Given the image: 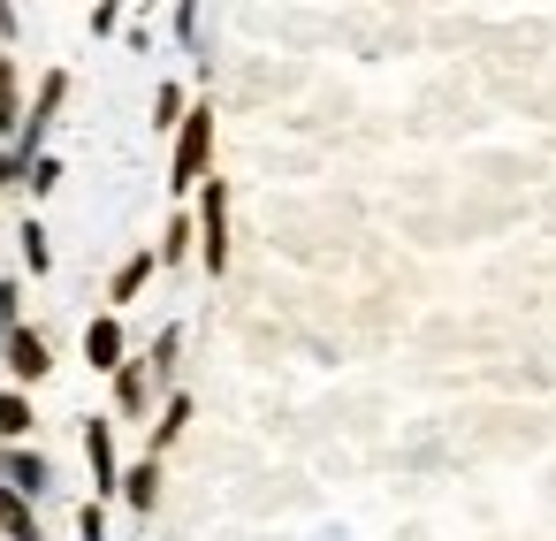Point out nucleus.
Listing matches in <instances>:
<instances>
[{"mask_svg":"<svg viewBox=\"0 0 556 541\" xmlns=\"http://www.w3.org/2000/svg\"><path fill=\"white\" fill-rule=\"evenodd\" d=\"M0 488L24 495V503H39V495L54 488V465H47L31 442H16V450H0Z\"/></svg>","mask_w":556,"mask_h":541,"instance_id":"39448f33","label":"nucleus"},{"mask_svg":"<svg viewBox=\"0 0 556 541\" xmlns=\"http://www.w3.org/2000/svg\"><path fill=\"white\" fill-rule=\"evenodd\" d=\"M206 168H214V108H191V115L176 123V161H168V191H176V199H191V191L206 184Z\"/></svg>","mask_w":556,"mask_h":541,"instance_id":"f257e3e1","label":"nucleus"},{"mask_svg":"<svg viewBox=\"0 0 556 541\" xmlns=\"http://www.w3.org/2000/svg\"><path fill=\"white\" fill-rule=\"evenodd\" d=\"M191 252H199V229H191V206H176L168 229H161V244H153V267H184Z\"/></svg>","mask_w":556,"mask_h":541,"instance_id":"1a4fd4ad","label":"nucleus"},{"mask_svg":"<svg viewBox=\"0 0 556 541\" xmlns=\"http://www.w3.org/2000/svg\"><path fill=\"white\" fill-rule=\"evenodd\" d=\"M62 100H70V70H47V77H39V100H31V108H24V123H16V161H24V168L39 161V146H47V130H54Z\"/></svg>","mask_w":556,"mask_h":541,"instance_id":"7ed1b4c3","label":"nucleus"},{"mask_svg":"<svg viewBox=\"0 0 556 541\" xmlns=\"http://www.w3.org/2000/svg\"><path fill=\"white\" fill-rule=\"evenodd\" d=\"M146 427H153V450H146V457H168V450L184 442V427H191V397L176 389V397L161 404V419H146Z\"/></svg>","mask_w":556,"mask_h":541,"instance_id":"9d476101","label":"nucleus"},{"mask_svg":"<svg viewBox=\"0 0 556 541\" xmlns=\"http://www.w3.org/2000/svg\"><path fill=\"white\" fill-rule=\"evenodd\" d=\"M115 495H130V511H153V503H161V457H138Z\"/></svg>","mask_w":556,"mask_h":541,"instance_id":"9b49d317","label":"nucleus"},{"mask_svg":"<svg viewBox=\"0 0 556 541\" xmlns=\"http://www.w3.org/2000/svg\"><path fill=\"white\" fill-rule=\"evenodd\" d=\"M77 541H108V518H100V503H85V511H77Z\"/></svg>","mask_w":556,"mask_h":541,"instance_id":"412c9836","label":"nucleus"},{"mask_svg":"<svg viewBox=\"0 0 556 541\" xmlns=\"http://www.w3.org/2000/svg\"><path fill=\"white\" fill-rule=\"evenodd\" d=\"M24 184H31V191H39V199H47V191H54V184H62V161H54V153H39V161H31V176H24Z\"/></svg>","mask_w":556,"mask_h":541,"instance_id":"6ab92c4d","label":"nucleus"},{"mask_svg":"<svg viewBox=\"0 0 556 541\" xmlns=\"http://www.w3.org/2000/svg\"><path fill=\"white\" fill-rule=\"evenodd\" d=\"M184 123V85H161L153 92V130H176Z\"/></svg>","mask_w":556,"mask_h":541,"instance_id":"a211bd4d","label":"nucleus"},{"mask_svg":"<svg viewBox=\"0 0 556 541\" xmlns=\"http://www.w3.org/2000/svg\"><path fill=\"white\" fill-rule=\"evenodd\" d=\"M16 237H24V267H31V275H47V267H54V244H47V222H24Z\"/></svg>","mask_w":556,"mask_h":541,"instance_id":"f3484780","label":"nucleus"},{"mask_svg":"<svg viewBox=\"0 0 556 541\" xmlns=\"http://www.w3.org/2000/svg\"><path fill=\"white\" fill-rule=\"evenodd\" d=\"M24 123V77H16V54H0V138Z\"/></svg>","mask_w":556,"mask_h":541,"instance_id":"2eb2a0df","label":"nucleus"},{"mask_svg":"<svg viewBox=\"0 0 556 541\" xmlns=\"http://www.w3.org/2000/svg\"><path fill=\"white\" fill-rule=\"evenodd\" d=\"M0 358H9V374H16V389H31V381H47L54 374V351H47V336L39 328H9V336H0Z\"/></svg>","mask_w":556,"mask_h":541,"instance_id":"20e7f679","label":"nucleus"},{"mask_svg":"<svg viewBox=\"0 0 556 541\" xmlns=\"http://www.w3.org/2000/svg\"><path fill=\"white\" fill-rule=\"evenodd\" d=\"M24 176H31V168H24L16 153H0V191H9V184H24Z\"/></svg>","mask_w":556,"mask_h":541,"instance_id":"4be33fe9","label":"nucleus"},{"mask_svg":"<svg viewBox=\"0 0 556 541\" xmlns=\"http://www.w3.org/2000/svg\"><path fill=\"white\" fill-rule=\"evenodd\" d=\"M199 267L206 275H229V184L222 176H206L199 184Z\"/></svg>","mask_w":556,"mask_h":541,"instance_id":"f03ea898","label":"nucleus"},{"mask_svg":"<svg viewBox=\"0 0 556 541\" xmlns=\"http://www.w3.org/2000/svg\"><path fill=\"white\" fill-rule=\"evenodd\" d=\"M108 381H115V419H146V412H153V374H146V358H123Z\"/></svg>","mask_w":556,"mask_h":541,"instance_id":"6e6552de","label":"nucleus"},{"mask_svg":"<svg viewBox=\"0 0 556 541\" xmlns=\"http://www.w3.org/2000/svg\"><path fill=\"white\" fill-rule=\"evenodd\" d=\"M16 305H24V290H16L9 275H0V336H9V328H16Z\"/></svg>","mask_w":556,"mask_h":541,"instance_id":"aec40b11","label":"nucleus"},{"mask_svg":"<svg viewBox=\"0 0 556 541\" xmlns=\"http://www.w3.org/2000/svg\"><path fill=\"white\" fill-rule=\"evenodd\" d=\"M31 427H39V412H31V397H24V389H0V442H9V450H16V442H24Z\"/></svg>","mask_w":556,"mask_h":541,"instance_id":"f8f14e48","label":"nucleus"},{"mask_svg":"<svg viewBox=\"0 0 556 541\" xmlns=\"http://www.w3.org/2000/svg\"><path fill=\"white\" fill-rule=\"evenodd\" d=\"M85 465H92V488L115 495L123 488V457H115V419H85Z\"/></svg>","mask_w":556,"mask_h":541,"instance_id":"0eeeda50","label":"nucleus"},{"mask_svg":"<svg viewBox=\"0 0 556 541\" xmlns=\"http://www.w3.org/2000/svg\"><path fill=\"white\" fill-rule=\"evenodd\" d=\"M146 282H153V252H130V260L115 267V282H108V305H130Z\"/></svg>","mask_w":556,"mask_h":541,"instance_id":"ddd939ff","label":"nucleus"},{"mask_svg":"<svg viewBox=\"0 0 556 541\" xmlns=\"http://www.w3.org/2000/svg\"><path fill=\"white\" fill-rule=\"evenodd\" d=\"M123 358H130L123 320H115V313H92V320H85V366H92V374H115Z\"/></svg>","mask_w":556,"mask_h":541,"instance_id":"423d86ee","label":"nucleus"},{"mask_svg":"<svg viewBox=\"0 0 556 541\" xmlns=\"http://www.w3.org/2000/svg\"><path fill=\"white\" fill-rule=\"evenodd\" d=\"M0 533H9V541H47L39 533V511L24 495H9V488H0Z\"/></svg>","mask_w":556,"mask_h":541,"instance_id":"4468645a","label":"nucleus"},{"mask_svg":"<svg viewBox=\"0 0 556 541\" xmlns=\"http://www.w3.org/2000/svg\"><path fill=\"white\" fill-rule=\"evenodd\" d=\"M176 358H184V328H161L153 351H146V374L153 381H176Z\"/></svg>","mask_w":556,"mask_h":541,"instance_id":"dca6fc26","label":"nucleus"}]
</instances>
